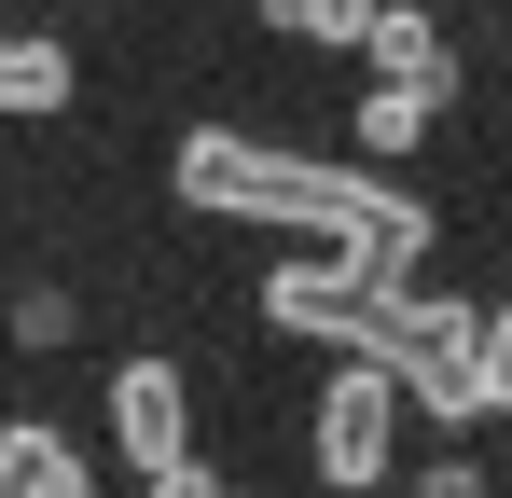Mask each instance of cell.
Instances as JSON below:
<instances>
[{"instance_id": "13", "label": "cell", "mask_w": 512, "mask_h": 498, "mask_svg": "<svg viewBox=\"0 0 512 498\" xmlns=\"http://www.w3.org/2000/svg\"><path fill=\"white\" fill-rule=\"evenodd\" d=\"M416 498H485V485H471V471H457V457H443V471H429V485Z\"/></svg>"}, {"instance_id": "8", "label": "cell", "mask_w": 512, "mask_h": 498, "mask_svg": "<svg viewBox=\"0 0 512 498\" xmlns=\"http://www.w3.org/2000/svg\"><path fill=\"white\" fill-rule=\"evenodd\" d=\"M70 97V42H0V111H56Z\"/></svg>"}, {"instance_id": "10", "label": "cell", "mask_w": 512, "mask_h": 498, "mask_svg": "<svg viewBox=\"0 0 512 498\" xmlns=\"http://www.w3.org/2000/svg\"><path fill=\"white\" fill-rule=\"evenodd\" d=\"M471 388H485V415H512V305L471 319Z\"/></svg>"}, {"instance_id": "2", "label": "cell", "mask_w": 512, "mask_h": 498, "mask_svg": "<svg viewBox=\"0 0 512 498\" xmlns=\"http://www.w3.org/2000/svg\"><path fill=\"white\" fill-rule=\"evenodd\" d=\"M471 319H485V305H429V291H402L388 332H374V374H388L416 415H485V388H471Z\"/></svg>"}, {"instance_id": "6", "label": "cell", "mask_w": 512, "mask_h": 498, "mask_svg": "<svg viewBox=\"0 0 512 498\" xmlns=\"http://www.w3.org/2000/svg\"><path fill=\"white\" fill-rule=\"evenodd\" d=\"M360 56H374V83H429V97H443V14L374 0V14H360Z\"/></svg>"}, {"instance_id": "4", "label": "cell", "mask_w": 512, "mask_h": 498, "mask_svg": "<svg viewBox=\"0 0 512 498\" xmlns=\"http://www.w3.org/2000/svg\"><path fill=\"white\" fill-rule=\"evenodd\" d=\"M388 429H402V388L360 360V374H333V402H319V485H374L388 471Z\"/></svg>"}, {"instance_id": "12", "label": "cell", "mask_w": 512, "mask_h": 498, "mask_svg": "<svg viewBox=\"0 0 512 498\" xmlns=\"http://www.w3.org/2000/svg\"><path fill=\"white\" fill-rule=\"evenodd\" d=\"M153 498H236V485H222V471H194V457H167V471H153Z\"/></svg>"}, {"instance_id": "1", "label": "cell", "mask_w": 512, "mask_h": 498, "mask_svg": "<svg viewBox=\"0 0 512 498\" xmlns=\"http://www.w3.org/2000/svg\"><path fill=\"white\" fill-rule=\"evenodd\" d=\"M180 194H194V208H250V222H305V236H333L360 277H416L429 263V208L416 194H388L374 166H305V153H277V139L194 125V139H180Z\"/></svg>"}, {"instance_id": "9", "label": "cell", "mask_w": 512, "mask_h": 498, "mask_svg": "<svg viewBox=\"0 0 512 498\" xmlns=\"http://www.w3.org/2000/svg\"><path fill=\"white\" fill-rule=\"evenodd\" d=\"M429 111H443L429 83H374V97H360V139H374V153H416V139H429Z\"/></svg>"}, {"instance_id": "5", "label": "cell", "mask_w": 512, "mask_h": 498, "mask_svg": "<svg viewBox=\"0 0 512 498\" xmlns=\"http://www.w3.org/2000/svg\"><path fill=\"white\" fill-rule=\"evenodd\" d=\"M111 443H125L139 471L180 457V374H167V360H125V374H111Z\"/></svg>"}, {"instance_id": "7", "label": "cell", "mask_w": 512, "mask_h": 498, "mask_svg": "<svg viewBox=\"0 0 512 498\" xmlns=\"http://www.w3.org/2000/svg\"><path fill=\"white\" fill-rule=\"evenodd\" d=\"M0 498H97V485H84V457L42 415H0Z\"/></svg>"}, {"instance_id": "11", "label": "cell", "mask_w": 512, "mask_h": 498, "mask_svg": "<svg viewBox=\"0 0 512 498\" xmlns=\"http://www.w3.org/2000/svg\"><path fill=\"white\" fill-rule=\"evenodd\" d=\"M263 14H277L291 42H360V14H374V0H263Z\"/></svg>"}, {"instance_id": "3", "label": "cell", "mask_w": 512, "mask_h": 498, "mask_svg": "<svg viewBox=\"0 0 512 498\" xmlns=\"http://www.w3.org/2000/svg\"><path fill=\"white\" fill-rule=\"evenodd\" d=\"M402 291H416V277H360L346 249H319V263H277V277H263V319H291V332H319V346H360V360H374V332H388Z\"/></svg>"}]
</instances>
